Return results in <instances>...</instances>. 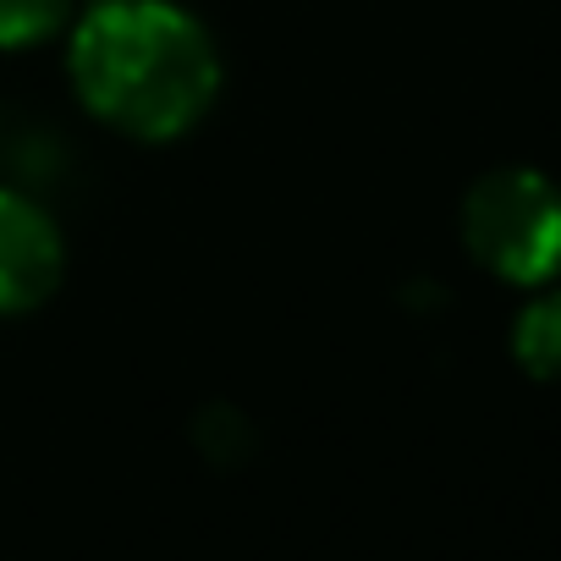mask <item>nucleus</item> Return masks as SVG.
I'll list each match as a JSON object with an SVG mask.
<instances>
[{
  "mask_svg": "<svg viewBox=\"0 0 561 561\" xmlns=\"http://www.w3.org/2000/svg\"><path fill=\"white\" fill-rule=\"evenodd\" d=\"M462 237L506 280H545L561 270V193L539 171H490L462 209Z\"/></svg>",
  "mask_w": 561,
  "mask_h": 561,
  "instance_id": "2",
  "label": "nucleus"
},
{
  "mask_svg": "<svg viewBox=\"0 0 561 561\" xmlns=\"http://www.w3.org/2000/svg\"><path fill=\"white\" fill-rule=\"evenodd\" d=\"M72 78L111 127L176 138L209 111L220 61L198 18L171 0H100L72 34Z\"/></svg>",
  "mask_w": 561,
  "mask_h": 561,
  "instance_id": "1",
  "label": "nucleus"
},
{
  "mask_svg": "<svg viewBox=\"0 0 561 561\" xmlns=\"http://www.w3.org/2000/svg\"><path fill=\"white\" fill-rule=\"evenodd\" d=\"M512 353L528 375H561V293L534 298L512 325Z\"/></svg>",
  "mask_w": 561,
  "mask_h": 561,
  "instance_id": "4",
  "label": "nucleus"
},
{
  "mask_svg": "<svg viewBox=\"0 0 561 561\" xmlns=\"http://www.w3.org/2000/svg\"><path fill=\"white\" fill-rule=\"evenodd\" d=\"M56 280H61L56 220L23 193H0V314H23L45 304Z\"/></svg>",
  "mask_w": 561,
  "mask_h": 561,
  "instance_id": "3",
  "label": "nucleus"
},
{
  "mask_svg": "<svg viewBox=\"0 0 561 561\" xmlns=\"http://www.w3.org/2000/svg\"><path fill=\"white\" fill-rule=\"evenodd\" d=\"M67 18V0H0V45L18 50V45H39L61 28Z\"/></svg>",
  "mask_w": 561,
  "mask_h": 561,
  "instance_id": "5",
  "label": "nucleus"
}]
</instances>
